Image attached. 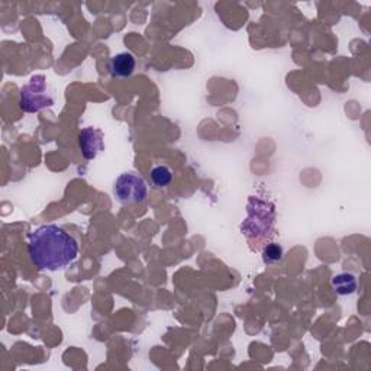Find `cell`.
Segmentation results:
<instances>
[{"instance_id": "obj_1", "label": "cell", "mask_w": 371, "mask_h": 371, "mask_svg": "<svg viewBox=\"0 0 371 371\" xmlns=\"http://www.w3.org/2000/svg\"><path fill=\"white\" fill-rule=\"evenodd\" d=\"M28 253L39 270L57 271L79 257V244L57 225H42L30 234Z\"/></svg>"}, {"instance_id": "obj_2", "label": "cell", "mask_w": 371, "mask_h": 371, "mask_svg": "<svg viewBox=\"0 0 371 371\" xmlns=\"http://www.w3.org/2000/svg\"><path fill=\"white\" fill-rule=\"evenodd\" d=\"M275 205L253 196L250 197L249 206H246V218L242 224V232L249 238L260 239L271 232L275 227Z\"/></svg>"}, {"instance_id": "obj_3", "label": "cell", "mask_w": 371, "mask_h": 371, "mask_svg": "<svg viewBox=\"0 0 371 371\" xmlns=\"http://www.w3.org/2000/svg\"><path fill=\"white\" fill-rule=\"evenodd\" d=\"M54 103V97L48 89L45 76H34L20 90V108L23 112L35 113Z\"/></svg>"}, {"instance_id": "obj_4", "label": "cell", "mask_w": 371, "mask_h": 371, "mask_svg": "<svg viewBox=\"0 0 371 371\" xmlns=\"http://www.w3.org/2000/svg\"><path fill=\"white\" fill-rule=\"evenodd\" d=\"M113 193L120 203H144L148 197V186L141 176L123 172L115 182Z\"/></svg>"}, {"instance_id": "obj_5", "label": "cell", "mask_w": 371, "mask_h": 371, "mask_svg": "<svg viewBox=\"0 0 371 371\" xmlns=\"http://www.w3.org/2000/svg\"><path fill=\"white\" fill-rule=\"evenodd\" d=\"M103 132L96 128H84L80 134V148L86 160H93L103 150Z\"/></svg>"}, {"instance_id": "obj_6", "label": "cell", "mask_w": 371, "mask_h": 371, "mask_svg": "<svg viewBox=\"0 0 371 371\" xmlns=\"http://www.w3.org/2000/svg\"><path fill=\"white\" fill-rule=\"evenodd\" d=\"M137 61L131 53L116 54L109 65L112 77H130L135 70Z\"/></svg>"}, {"instance_id": "obj_7", "label": "cell", "mask_w": 371, "mask_h": 371, "mask_svg": "<svg viewBox=\"0 0 371 371\" xmlns=\"http://www.w3.org/2000/svg\"><path fill=\"white\" fill-rule=\"evenodd\" d=\"M358 283L353 273H339L332 279V289L339 296H348L357 291Z\"/></svg>"}, {"instance_id": "obj_8", "label": "cell", "mask_w": 371, "mask_h": 371, "mask_svg": "<svg viewBox=\"0 0 371 371\" xmlns=\"http://www.w3.org/2000/svg\"><path fill=\"white\" fill-rule=\"evenodd\" d=\"M151 182L156 187H165L172 182V171L167 165H157L151 170Z\"/></svg>"}, {"instance_id": "obj_9", "label": "cell", "mask_w": 371, "mask_h": 371, "mask_svg": "<svg viewBox=\"0 0 371 371\" xmlns=\"http://www.w3.org/2000/svg\"><path fill=\"white\" fill-rule=\"evenodd\" d=\"M283 258V246L280 244L271 242L263 250V261L265 264H276Z\"/></svg>"}]
</instances>
